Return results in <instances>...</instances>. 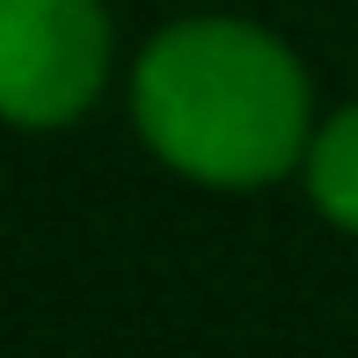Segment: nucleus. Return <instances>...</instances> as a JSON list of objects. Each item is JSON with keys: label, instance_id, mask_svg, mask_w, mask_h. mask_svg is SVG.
I'll return each mask as SVG.
<instances>
[{"label": "nucleus", "instance_id": "f257e3e1", "mask_svg": "<svg viewBox=\"0 0 358 358\" xmlns=\"http://www.w3.org/2000/svg\"><path fill=\"white\" fill-rule=\"evenodd\" d=\"M139 146L198 190H264L300 176L315 80L300 52L241 15H183L139 44L124 73Z\"/></svg>", "mask_w": 358, "mask_h": 358}, {"label": "nucleus", "instance_id": "f03ea898", "mask_svg": "<svg viewBox=\"0 0 358 358\" xmlns=\"http://www.w3.org/2000/svg\"><path fill=\"white\" fill-rule=\"evenodd\" d=\"M117 80V29L103 0H0V124L66 132Z\"/></svg>", "mask_w": 358, "mask_h": 358}, {"label": "nucleus", "instance_id": "7ed1b4c3", "mask_svg": "<svg viewBox=\"0 0 358 358\" xmlns=\"http://www.w3.org/2000/svg\"><path fill=\"white\" fill-rule=\"evenodd\" d=\"M300 190L336 234L358 241V103L315 117L307 132V154H300Z\"/></svg>", "mask_w": 358, "mask_h": 358}]
</instances>
